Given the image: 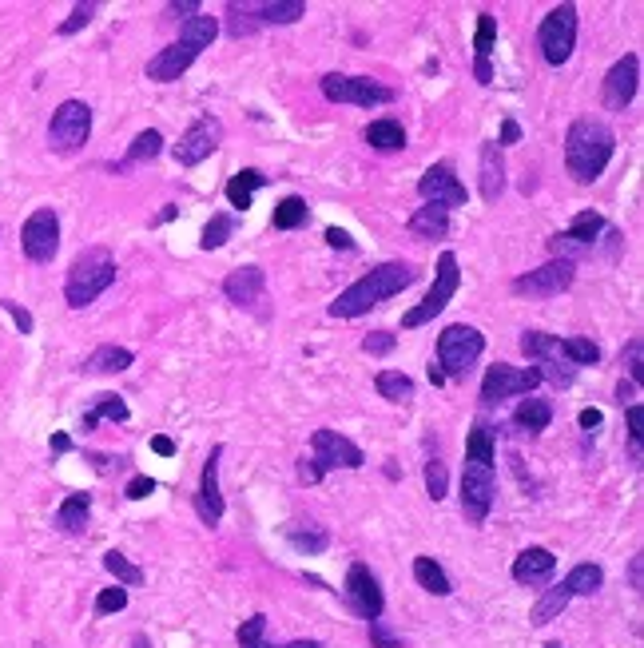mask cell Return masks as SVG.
<instances>
[{
    "label": "cell",
    "instance_id": "obj_1",
    "mask_svg": "<svg viewBox=\"0 0 644 648\" xmlns=\"http://www.w3.org/2000/svg\"><path fill=\"white\" fill-rule=\"evenodd\" d=\"M497 493V458H493V426L474 422L466 442V466H462V517L470 525H485Z\"/></svg>",
    "mask_w": 644,
    "mask_h": 648
},
{
    "label": "cell",
    "instance_id": "obj_2",
    "mask_svg": "<svg viewBox=\"0 0 644 648\" xmlns=\"http://www.w3.org/2000/svg\"><path fill=\"white\" fill-rule=\"evenodd\" d=\"M414 279H418V267H414V263H402V259L382 263V267L366 271L362 279H354V283H350V287H346V291L326 307V315H330V319H358V315L374 311L378 303L402 295Z\"/></svg>",
    "mask_w": 644,
    "mask_h": 648
},
{
    "label": "cell",
    "instance_id": "obj_3",
    "mask_svg": "<svg viewBox=\"0 0 644 648\" xmlns=\"http://www.w3.org/2000/svg\"><path fill=\"white\" fill-rule=\"evenodd\" d=\"M617 152V136L601 120H573L565 132V167L577 183H597Z\"/></svg>",
    "mask_w": 644,
    "mask_h": 648
},
{
    "label": "cell",
    "instance_id": "obj_4",
    "mask_svg": "<svg viewBox=\"0 0 644 648\" xmlns=\"http://www.w3.org/2000/svg\"><path fill=\"white\" fill-rule=\"evenodd\" d=\"M215 36H219V20H215L211 12L191 16V20L183 24L179 40H171L167 48H160V52L148 60V80H156V84H171V80H179V76H183V72L203 56V48H211Z\"/></svg>",
    "mask_w": 644,
    "mask_h": 648
},
{
    "label": "cell",
    "instance_id": "obj_5",
    "mask_svg": "<svg viewBox=\"0 0 644 648\" xmlns=\"http://www.w3.org/2000/svg\"><path fill=\"white\" fill-rule=\"evenodd\" d=\"M116 283V259L108 247H88L76 255V263L68 267V279H64V303L72 311H84L92 307L108 287Z\"/></svg>",
    "mask_w": 644,
    "mask_h": 648
},
{
    "label": "cell",
    "instance_id": "obj_6",
    "mask_svg": "<svg viewBox=\"0 0 644 648\" xmlns=\"http://www.w3.org/2000/svg\"><path fill=\"white\" fill-rule=\"evenodd\" d=\"M362 466H366L362 446H354L346 434L322 426L311 434V458H299V482L319 486L330 470H362Z\"/></svg>",
    "mask_w": 644,
    "mask_h": 648
},
{
    "label": "cell",
    "instance_id": "obj_7",
    "mask_svg": "<svg viewBox=\"0 0 644 648\" xmlns=\"http://www.w3.org/2000/svg\"><path fill=\"white\" fill-rule=\"evenodd\" d=\"M458 287H462L458 255H454V251H442V255H438V271H434V283H430L426 299L402 315V330H418V326L434 323V319H438V315L450 307V299L458 295Z\"/></svg>",
    "mask_w": 644,
    "mask_h": 648
},
{
    "label": "cell",
    "instance_id": "obj_8",
    "mask_svg": "<svg viewBox=\"0 0 644 648\" xmlns=\"http://www.w3.org/2000/svg\"><path fill=\"white\" fill-rule=\"evenodd\" d=\"M482 350H485V334L478 326L454 323L438 334V362L434 366L446 374V382L450 378H466L478 366Z\"/></svg>",
    "mask_w": 644,
    "mask_h": 648
},
{
    "label": "cell",
    "instance_id": "obj_9",
    "mask_svg": "<svg viewBox=\"0 0 644 648\" xmlns=\"http://www.w3.org/2000/svg\"><path fill=\"white\" fill-rule=\"evenodd\" d=\"M537 44L549 68H561L577 48V4H557L537 28Z\"/></svg>",
    "mask_w": 644,
    "mask_h": 648
},
{
    "label": "cell",
    "instance_id": "obj_10",
    "mask_svg": "<svg viewBox=\"0 0 644 648\" xmlns=\"http://www.w3.org/2000/svg\"><path fill=\"white\" fill-rule=\"evenodd\" d=\"M88 136H92V108L84 100H64L48 120V148L68 156V152H80Z\"/></svg>",
    "mask_w": 644,
    "mask_h": 648
},
{
    "label": "cell",
    "instance_id": "obj_11",
    "mask_svg": "<svg viewBox=\"0 0 644 648\" xmlns=\"http://www.w3.org/2000/svg\"><path fill=\"white\" fill-rule=\"evenodd\" d=\"M322 96L330 104H354V108H378L394 100V88L370 80V76H342V72H326L322 76Z\"/></svg>",
    "mask_w": 644,
    "mask_h": 648
},
{
    "label": "cell",
    "instance_id": "obj_12",
    "mask_svg": "<svg viewBox=\"0 0 644 648\" xmlns=\"http://www.w3.org/2000/svg\"><path fill=\"white\" fill-rule=\"evenodd\" d=\"M537 386H541V370H537V366L493 362L482 378V406H497V402H505V398L533 394Z\"/></svg>",
    "mask_w": 644,
    "mask_h": 648
},
{
    "label": "cell",
    "instance_id": "obj_13",
    "mask_svg": "<svg viewBox=\"0 0 644 648\" xmlns=\"http://www.w3.org/2000/svg\"><path fill=\"white\" fill-rule=\"evenodd\" d=\"M20 251L28 263H52L60 251V215L52 207H36L20 227Z\"/></svg>",
    "mask_w": 644,
    "mask_h": 648
},
{
    "label": "cell",
    "instance_id": "obj_14",
    "mask_svg": "<svg viewBox=\"0 0 644 648\" xmlns=\"http://www.w3.org/2000/svg\"><path fill=\"white\" fill-rule=\"evenodd\" d=\"M342 597H346L350 613H354V617H362L366 625H370V621H382L386 597H382V585H378V577L370 573V565L354 561V565L346 569V581H342Z\"/></svg>",
    "mask_w": 644,
    "mask_h": 648
},
{
    "label": "cell",
    "instance_id": "obj_15",
    "mask_svg": "<svg viewBox=\"0 0 644 648\" xmlns=\"http://www.w3.org/2000/svg\"><path fill=\"white\" fill-rule=\"evenodd\" d=\"M573 279H577V263H569V259H549L545 267L517 275V279H513V295H521V299H553V295L569 291Z\"/></svg>",
    "mask_w": 644,
    "mask_h": 648
},
{
    "label": "cell",
    "instance_id": "obj_16",
    "mask_svg": "<svg viewBox=\"0 0 644 648\" xmlns=\"http://www.w3.org/2000/svg\"><path fill=\"white\" fill-rule=\"evenodd\" d=\"M418 195L426 203H434V207H446V211L466 207V183L458 179V171H454L450 160H438L426 167V175L418 179Z\"/></svg>",
    "mask_w": 644,
    "mask_h": 648
},
{
    "label": "cell",
    "instance_id": "obj_17",
    "mask_svg": "<svg viewBox=\"0 0 644 648\" xmlns=\"http://www.w3.org/2000/svg\"><path fill=\"white\" fill-rule=\"evenodd\" d=\"M219 144H223V124H219L215 116H203V120H195V124L179 136V144L171 148V156H175L179 167H195V163H203L207 156H215Z\"/></svg>",
    "mask_w": 644,
    "mask_h": 648
},
{
    "label": "cell",
    "instance_id": "obj_18",
    "mask_svg": "<svg viewBox=\"0 0 644 648\" xmlns=\"http://www.w3.org/2000/svg\"><path fill=\"white\" fill-rule=\"evenodd\" d=\"M637 88H641V56H637V52H625V56L609 68V76H605V84H601V100H605L609 112H625V108L637 100Z\"/></svg>",
    "mask_w": 644,
    "mask_h": 648
},
{
    "label": "cell",
    "instance_id": "obj_19",
    "mask_svg": "<svg viewBox=\"0 0 644 648\" xmlns=\"http://www.w3.org/2000/svg\"><path fill=\"white\" fill-rule=\"evenodd\" d=\"M601 235H605V215H597V211H581V215L573 219L569 231H561V235L549 239V251H553V259H569V263H577V255H581V251H593Z\"/></svg>",
    "mask_w": 644,
    "mask_h": 648
},
{
    "label": "cell",
    "instance_id": "obj_20",
    "mask_svg": "<svg viewBox=\"0 0 644 648\" xmlns=\"http://www.w3.org/2000/svg\"><path fill=\"white\" fill-rule=\"evenodd\" d=\"M219 462H223V446H211L203 474H199V489H195V513L203 525H219L223 521V493H219Z\"/></svg>",
    "mask_w": 644,
    "mask_h": 648
},
{
    "label": "cell",
    "instance_id": "obj_21",
    "mask_svg": "<svg viewBox=\"0 0 644 648\" xmlns=\"http://www.w3.org/2000/svg\"><path fill=\"white\" fill-rule=\"evenodd\" d=\"M509 573H513L517 585L537 589V585H549V581H553V573H557V557H553L549 549H541V545H529L525 553H517V561H513Z\"/></svg>",
    "mask_w": 644,
    "mask_h": 648
},
{
    "label": "cell",
    "instance_id": "obj_22",
    "mask_svg": "<svg viewBox=\"0 0 644 648\" xmlns=\"http://www.w3.org/2000/svg\"><path fill=\"white\" fill-rule=\"evenodd\" d=\"M263 291H267L263 267H239V271H231V275L223 279V295H227V303H235V307H255V303L263 299Z\"/></svg>",
    "mask_w": 644,
    "mask_h": 648
},
{
    "label": "cell",
    "instance_id": "obj_23",
    "mask_svg": "<svg viewBox=\"0 0 644 648\" xmlns=\"http://www.w3.org/2000/svg\"><path fill=\"white\" fill-rule=\"evenodd\" d=\"M493 44H497V16L493 12H478V32H474V76H478V84L493 80V68H489Z\"/></svg>",
    "mask_w": 644,
    "mask_h": 648
},
{
    "label": "cell",
    "instance_id": "obj_24",
    "mask_svg": "<svg viewBox=\"0 0 644 648\" xmlns=\"http://www.w3.org/2000/svg\"><path fill=\"white\" fill-rule=\"evenodd\" d=\"M406 227H410L414 239H446V235H450V211L426 203V207H418V211L406 219Z\"/></svg>",
    "mask_w": 644,
    "mask_h": 648
},
{
    "label": "cell",
    "instance_id": "obj_25",
    "mask_svg": "<svg viewBox=\"0 0 644 648\" xmlns=\"http://www.w3.org/2000/svg\"><path fill=\"white\" fill-rule=\"evenodd\" d=\"M136 362V354L128 346H116V342H104L96 346L88 358H84V374H120Z\"/></svg>",
    "mask_w": 644,
    "mask_h": 648
},
{
    "label": "cell",
    "instance_id": "obj_26",
    "mask_svg": "<svg viewBox=\"0 0 644 648\" xmlns=\"http://www.w3.org/2000/svg\"><path fill=\"white\" fill-rule=\"evenodd\" d=\"M478 163H482V199L485 203H497V195L505 191V160H501V148L493 140H485Z\"/></svg>",
    "mask_w": 644,
    "mask_h": 648
},
{
    "label": "cell",
    "instance_id": "obj_27",
    "mask_svg": "<svg viewBox=\"0 0 644 648\" xmlns=\"http://www.w3.org/2000/svg\"><path fill=\"white\" fill-rule=\"evenodd\" d=\"M235 641H239V648H326L322 641H291V645H271V641H267V613L247 617V621L235 629Z\"/></svg>",
    "mask_w": 644,
    "mask_h": 648
},
{
    "label": "cell",
    "instance_id": "obj_28",
    "mask_svg": "<svg viewBox=\"0 0 644 648\" xmlns=\"http://www.w3.org/2000/svg\"><path fill=\"white\" fill-rule=\"evenodd\" d=\"M509 422H513V430H521V434H541V430H549V422H553V406H549L545 398H521Z\"/></svg>",
    "mask_w": 644,
    "mask_h": 648
},
{
    "label": "cell",
    "instance_id": "obj_29",
    "mask_svg": "<svg viewBox=\"0 0 644 648\" xmlns=\"http://www.w3.org/2000/svg\"><path fill=\"white\" fill-rule=\"evenodd\" d=\"M569 601H573V593H569V585H565V581H561V585H549V589L537 597V605L529 609V625H533V629H541V625L557 621V617L569 609Z\"/></svg>",
    "mask_w": 644,
    "mask_h": 648
},
{
    "label": "cell",
    "instance_id": "obj_30",
    "mask_svg": "<svg viewBox=\"0 0 644 648\" xmlns=\"http://www.w3.org/2000/svg\"><path fill=\"white\" fill-rule=\"evenodd\" d=\"M247 12L255 16V24H295L307 16L303 0H263V4H247Z\"/></svg>",
    "mask_w": 644,
    "mask_h": 648
},
{
    "label": "cell",
    "instance_id": "obj_31",
    "mask_svg": "<svg viewBox=\"0 0 644 648\" xmlns=\"http://www.w3.org/2000/svg\"><path fill=\"white\" fill-rule=\"evenodd\" d=\"M263 183H267V175H263L259 167H243V171H235L231 183H227V203H231L235 211H247L251 199H255V191H259Z\"/></svg>",
    "mask_w": 644,
    "mask_h": 648
},
{
    "label": "cell",
    "instance_id": "obj_32",
    "mask_svg": "<svg viewBox=\"0 0 644 648\" xmlns=\"http://www.w3.org/2000/svg\"><path fill=\"white\" fill-rule=\"evenodd\" d=\"M88 513H92V497L88 493H68L60 501V509H56V529L60 533H84Z\"/></svg>",
    "mask_w": 644,
    "mask_h": 648
},
{
    "label": "cell",
    "instance_id": "obj_33",
    "mask_svg": "<svg viewBox=\"0 0 644 648\" xmlns=\"http://www.w3.org/2000/svg\"><path fill=\"white\" fill-rule=\"evenodd\" d=\"M163 152V136L156 128H148V132H140L136 140H132V148H128V156L120 163H112V171L116 175H124V171H132V167H140V163H152L156 156Z\"/></svg>",
    "mask_w": 644,
    "mask_h": 648
},
{
    "label": "cell",
    "instance_id": "obj_34",
    "mask_svg": "<svg viewBox=\"0 0 644 648\" xmlns=\"http://www.w3.org/2000/svg\"><path fill=\"white\" fill-rule=\"evenodd\" d=\"M366 144L374 152H402L406 148V128L398 120H374V124H366Z\"/></svg>",
    "mask_w": 644,
    "mask_h": 648
},
{
    "label": "cell",
    "instance_id": "obj_35",
    "mask_svg": "<svg viewBox=\"0 0 644 648\" xmlns=\"http://www.w3.org/2000/svg\"><path fill=\"white\" fill-rule=\"evenodd\" d=\"M374 390H378V398L402 406V402L414 398V378L402 374V370H378V374H374Z\"/></svg>",
    "mask_w": 644,
    "mask_h": 648
},
{
    "label": "cell",
    "instance_id": "obj_36",
    "mask_svg": "<svg viewBox=\"0 0 644 648\" xmlns=\"http://www.w3.org/2000/svg\"><path fill=\"white\" fill-rule=\"evenodd\" d=\"M414 581H418L426 593H434V597H450V593H454L446 569H442L434 557H414Z\"/></svg>",
    "mask_w": 644,
    "mask_h": 648
},
{
    "label": "cell",
    "instance_id": "obj_37",
    "mask_svg": "<svg viewBox=\"0 0 644 648\" xmlns=\"http://www.w3.org/2000/svg\"><path fill=\"white\" fill-rule=\"evenodd\" d=\"M565 585H569L573 597H593V593L605 585V569L593 565V561H581V565H573V569L565 573Z\"/></svg>",
    "mask_w": 644,
    "mask_h": 648
},
{
    "label": "cell",
    "instance_id": "obj_38",
    "mask_svg": "<svg viewBox=\"0 0 644 648\" xmlns=\"http://www.w3.org/2000/svg\"><path fill=\"white\" fill-rule=\"evenodd\" d=\"M307 219H311L307 199H303V195H287V199H279V207H275V215H271V227H275V231H295V227H303Z\"/></svg>",
    "mask_w": 644,
    "mask_h": 648
},
{
    "label": "cell",
    "instance_id": "obj_39",
    "mask_svg": "<svg viewBox=\"0 0 644 648\" xmlns=\"http://www.w3.org/2000/svg\"><path fill=\"white\" fill-rule=\"evenodd\" d=\"M128 414H132V410H128V402H124L120 394H100V398H96V406L84 414V422H80V426H84V430H96V422H100V418H108V422H128Z\"/></svg>",
    "mask_w": 644,
    "mask_h": 648
},
{
    "label": "cell",
    "instance_id": "obj_40",
    "mask_svg": "<svg viewBox=\"0 0 644 648\" xmlns=\"http://www.w3.org/2000/svg\"><path fill=\"white\" fill-rule=\"evenodd\" d=\"M104 569L116 577V585H124V589H136V585H144V569L140 565H132L120 549H108L104 553Z\"/></svg>",
    "mask_w": 644,
    "mask_h": 648
},
{
    "label": "cell",
    "instance_id": "obj_41",
    "mask_svg": "<svg viewBox=\"0 0 644 648\" xmlns=\"http://www.w3.org/2000/svg\"><path fill=\"white\" fill-rule=\"evenodd\" d=\"M287 541L299 549V553H307V557H315V553H326V545H330V537L322 533V529H315V525H291L287 529Z\"/></svg>",
    "mask_w": 644,
    "mask_h": 648
},
{
    "label": "cell",
    "instance_id": "obj_42",
    "mask_svg": "<svg viewBox=\"0 0 644 648\" xmlns=\"http://www.w3.org/2000/svg\"><path fill=\"white\" fill-rule=\"evenodd\" d=\"M231 235H235V219H231V215H211V223L203 227L199 247H203V251H219V247H223Z\"/></svg>",
    "mask_w": 644,
    "mask_h": 648
},
{
    "label": "cell",
    "instance_id": "obj_43",
    "mask_svg": "<svg viewBox=\"0 0 644 648\" xmlns=\"http://www.w3.org/2000/svg\"><path fill=\"white\" fill-rule=\"evenodd\" d=\"M565 346H569V362L573 366H597L601 362V346L593 342V338H565Z\"/></svg>",
    "mask_w": 644,
    "mask_h": 648
},
{
    "label": "cell",
    "instance_id": "obj_44",
    "mask_svg": "<svg viewBox=\"0 0 644 648\" xmlns=\"http://www.w3.org/2000/svg\"><path fill=\"white\" fill-rule=\"evenodd\" d=\"M96 12H100V4H96V0H84V4H76V8L68 12V20H60L56 32H60V36H76V32H80Z\"/></svg>",
    "mask_w": 644,
    "mask_h": 648
},
{
    "label": "cell",
    "instance_id": "obj_45",
    "mask_svg": "<svg viewBox=\"0 0 644 648\" xmlns=\"http://www.w3.org/2000/svg\"><path fill=\"white\" fill-rule=\"evenodd\" d=\"M446 489H450V474H446V462L430 458V462H426V493H430V501H442V497H446Z\"/></svg>",
    "mask_w": 644,
    "mask_h": 648
},
{
    "label": "cell",
    "instance_id": "obj_46",
    "mask_svg": "<svg viewBox=\"0 0 644 648\" xmlns=\"http://www.w3.org/2000/svg\"><path fill=\"white\" fill-rule=\"evenodd\" d=\"M621 366L629 370V382L641 386L644 382V342L641 338H629V346H625V354H621Z\"/></svg>",
    "mask_w": 644,
    "mask_h": 648
},
{
    "label": "cell",
    "instance_id": "obj_47",
    "mask_svg": "<svg viewBox=\"0 0 644 648\" xmlns=\"http://www.w3.org/2000/svg\"><path fill=\"white\" fill-rule=\"evenodd\" d=\"M124 609H128V589H124V585L100 589V597H96V617H108V613H124Z\"/></svg>",
    "mask_w": 644,
    "mask_h": 648
},
{
    "label": "cell",
    "instance_id": "obj_48",
    "mask_svg": "<svg viewBox=\"0 0 644 648\" xmlns=\"http://www.w3.org/2000/svg\"><path fill=\"white\" fill-rule=\"evenodd\" d=\"M625 418H629V438H633V462H637V466H641L644 462V410L641 406H637V402H633V406H629V410H625Z\"/></svg>",
    "mask_w": 644,
    "mask_h": 648
},
{
    "label": "cell",
    "instance_id": "obj_49",
    "mask_svg": "<svg viewBox=\"0 0 644 648\" xmlns=\"http://www.w3.org/2000/svg\"><path fill=\"white\" fill-rule=\"evenodd\" d=\"M227 16H231L227 24H231V36H235V40H239V36H251V32L259 28L255 16L247 12V4H227Z\"/></svg>",
    "mask_w": 644,
    "mask_h": 648
},
{
    "label": "cell",
    "instance_id": "obj_50",
    "mask_svg": "<svg viewBox=\"0 0 644 648\" xmlns=\"http://www.w3.org/2000/svg\"><path fill=\"white\" fill-rule=\"evenodd\" d=\"M394 342H398V338H394L390 330H374V334H366V338H362V350H366L370 358H382V354H390V350H394Z\"/></svg>",
    "mask_w": 644,
    "mask_h": 648
},
{
    "label": "cell",
    "instance_id": "obj_51",
    "mask_svg": "<svg viewBox=\"0 0 644 648\" xmlns=\"http://www.w3.org/2000/svg\"><path fill=\"white\" fill-rule=\"evenodd\" d=\"M0 311H4V315H8V319H12V323H16V330H20V334H32V315H28V311H24V307H20V303H12V299H0Z\"/></svg>",
    "mask_w": 644,
    "mask_h": 648
},
{
    "label": "cell",
    "instance_id": "obj_52",
    "mask_svg": "<svg viewBox=\"0 0 644 648\" xmlns=\"http://www.w3.org/2000/svg\"><path fill=\"white\" fill-rule=\"evenodd\" d=\"M370 641H374V648H398L402 641L382 625V621H370Z\"/></svg>",
    "mask_w": 644,
    "mask_h": 648
},
{
    "label": "cell",
    "instance_id": "obj_53",
    "mask_svg": "<svg viewBox=\"0 0 644 648\" xmlns=\"http://www.w3.org/2000/svg\"><path fill=\"white\" fill-rule=\"evenodd\" d=\"M124 493H128L132 501H144V497H152V493H156V482H152V478H144V474H136V478L128 482V489H124Z\"/></svg>",
    "mask_w": 644,
    "mask_h": 648
},
{
    "label": "cell",
    "instance_id": "obj_54",
    "mask_svg": "<svg viewBox=\"0 0 644 648\" xmlns=\"http://www.w3.org/2000/svg\"><path fill=\"white\" fill-rule=\"evenodd\" d=\"M493 144H497V148H513V144H521V124H517V120H505V124H501V136H497Z\"/></svg>",
    "mask_w": 644,
    "mask_h": 648
},
{
    "label": "cell",
    "instance_id": "obj_55",
    "mask_svg": "<svg viewBox=\"0 0 644 648\" xmlns=\"http://www.w3.org/2000/svg\"><path fill=\"white\" fill-rule=\"evenodd\" d=\"M577 422H581V430H589V434H593V430H601V422H605V414H601L597 406H585V410L577 414Z\"/></svg>",
    "mask_w": 644,
    "mask_h": 648
},
{
    "label": "cell",
    "instance_id": "obj_56",
    "mask_svg": "<svg viewBox=\"0 0 644 648\" xmlns=\"http://www.w3.org/2000/svg\"><path fill=\"white\" fill-rule=\"evenodd\" d=\"M167 12H175V16H187V20H191V16H199L203 8H199V0H171V4H167Z\"/></svg>",
    "mask_w": 644,
    "mask_h": 648
},
{
    "label": "cell",
    "instance_id": "obj_57",
    "mask_svg": "<svg viewBox=\"0 0 644 648\" xmlns=\"http://www.w3.org/2000/svg\"><path fill=\"white\" fill-rule=\"evenodd\" d=\"M326 243L338 247V251H350V247H354V239H350L342 227H326Z\"/></svg>",
    "mask_w": 644,
    "mask_h": 648
},
{
    "label": "cell",
    "instance_id": "obj_58",
    "mask_svg": "<svg viewBox=\"0 0 644 648\" xmlns=\"http://www.w3.org/2000/svg\"><path fill=\"white\" fill-rule=\"evenodd\" d=\"M152 450H156L160 458H171V454H175V442H171L167 434H156V438H152Z\"/></svg>",
    "mask_w": 644,
    "mask_h": 648
},
{
    "label": "cell",
    "instance_id": "obj_59",
    "mask_svg": "<svg viewBox=\"0 0 644 648\" xmlns=\"http://www.w3.org/2000/svg\"><path fill=\"white\" fill-rule=\"evenodd\" d=\"M633 394H637V386H633V382H625V378H621V386H617V402H621V406H625V402H629V406H633Z\"/></svg>",
    "mask_w": 644,
    "mask_h": 648
},
{
    "label": "cell",
    "instance_id": "obj_60",
    "mask_svg": "<svg viewBox=\"0 0 644 648\" xmlns=\"http://www.w3.org/2000/svg\"><path fill=\"white\" fill-rule=\"evenodd\" d=\"M72 450V438L68 434H52V454H68Z\"/></svg>",
    "mask_w": 644,
    "mask_h": 648
},
{
    "label": "cell",
    "instance_id": "obj_61",
    "mask_svg": "<svg viewBox=\"0 0 644 648\" xmlns=\"http://www.w3.org/2000/svg\"><path fill=\"white\" fill-rule=\"evenodd\" d=\"M641 569H644V561H641V557H633V569H629V581H633V589H641Z\"/></svg>",
    "mask_w": 644,
    "mask_h": 648
},
{
    "label": "cell",
    "instance_id": "obj_62",
    "mask_svg": "<svg viewBox=\"0 0 644 648\" xmlns=\"http://www.w3.org/2000/svg\"><path fill=\"white\" fill-rule=\"evenodd\" d=\"M430 382H434V386H446V374H442L434 362H430Z\"/></svg>",
    "mask_w": 644,
    "mask_h": 648
},
{
    "label": "cell",
    "instance_id": "obj_63",
    "mask_svg": "<svg viewBox=\"0 0 644 648\" xmlns=\"http://www.w3.org/2000/svg\"><path fill=\"white\" fill-rule=\"evenodd\" d=\"M132 648H152V645H148V637H144V633H136V641H132Z\"/></svg>",
    "mask_w": 644,
    "mask_h": 648
}]
</instances>
